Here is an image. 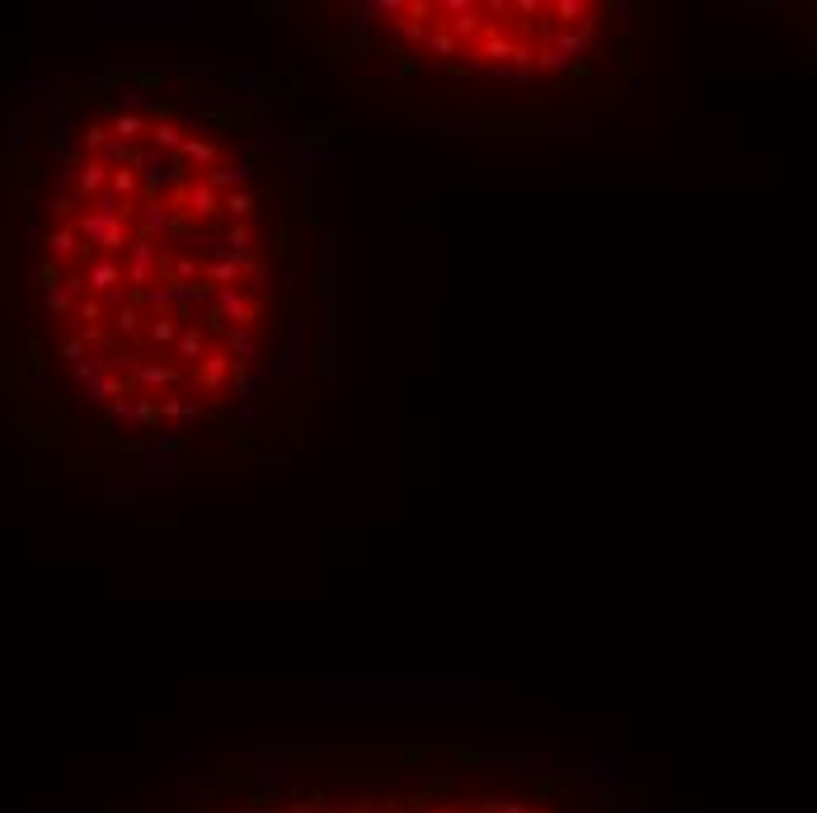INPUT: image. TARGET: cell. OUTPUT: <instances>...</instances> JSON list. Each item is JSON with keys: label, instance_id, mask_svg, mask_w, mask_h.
I'll use <instances>...</instances> for the list:
<instances>
[{"label": "cell", "instance_id": "60d3db41", "mask_svg": "<svg viewBox=\"0 0 817 813\" xmlns=\"http://www.w3.org/2000/svg\"><path fill=\"white\" fill-rule=\"evenodd\" d=\"M386 71H390L395 80H404V76L413 71V61H409V52H404V47H395V43L386 47Z\"/></svg>", "mask_w": 817, "mask_h": 813}, {"label": "cell", "instance_id": "52a82bcc", "mask_svg": "<svg viewBox=\"0 0 817 813\" xmlns=\"http://www.w3.org/2000/svg\"><path fill=\"white\" fill-rule=\"evenodd\" d=\"M179 197H183V212L197 217V221L216 217V207H221V193L207 184V174H188V179H183V189H179Z\"/></svg>", "mask_w": 817, "mask_h": 813}, {"label": "cell", "instance_id": "83f0119b", "mask_svg": "<svg viewBox=\"0 0 817 813\" xmlns=\"http://www.w3.org/2000/svg\"><path fill=\"white\" fill-rule=\"evenodd\" d=\"M423 52H432V57H456V52H461V43H456V33L446 28L442 20H432V28H428V43H423Z\"/></svg>", "mask_w": 817, "mask_h": 813}, {"label": "cell", "instance_id": "7c38bea8", "mask_svg": "<svg viewBox=\"0 0 817 813\" xmlns=\"http://www.w3.org/2000/svg\"><path fill=\"white\" fill-rule=\"evenodd\" d=\"M170 296H174V320H179V329H183V325H193V310H197V306L207 310L212 287H207V282H170Z\"/></svg>", "mask_w": 817, "mask_h": 813}, {"label": "cell", "instance_id": "6da1fadb", "mask_svg": "<svg viewBox=\"0 0 817 813\" xmlns=\"http://www.w3.org/2000/svg\"><path fill=\"white\" fill-rule=\"evenodd\" d=\"M132 174H137V184H141L146 193H151V197H160V193H179V189H183V179H188V170H183L179 160L151 151V146H132Z\"/></svg>", "mask_w": 817, "mask_h": 813}, {"label": "cell", "instance_id": "836d02e7", "mask_svg": "<svg viewBox=\"0 0 817 813\" xmlns=\"http://www.w3.org/2000/svg\"><path fill=\"white\" fill-rule=\"evenodd\" d=\"M108 193H118L123 203H137L141 184H137V174H132V165H127V170H108Z\"/></svg>", "mask_w": 817, "mask_h": 813}, {"label": "cell", "instance_id": "30bf717a", "mask_svg": "<svg viewBox=\"0 0 817 813\" xmlns=\"http://www.w3.org/2000/svg\"><path fill=\"white\" fill-rule=\"evenodd\" d=\"M132 386H137V395H151V400H160V390H174L179 386V367H174V362H141L137 376H132Z\"/></svg>", "mask_w": 817, "mask_h": 813}, {"label": "cell", "instance_id": "9a60e30c", "mask_svg": "<svg viewBox=\"0 0 817 813\" xmlns=\"http://www.w3.org/2000/svg\"><path fill=\"white\" fill-rule=\"evenodd\" d=\"M259 174V160L249 156V160H240V165H226V170H207V184L216 189V193H244V184Z\"/></svg>", "mask_w": 817, "mask_h": 813}, {"label": "cell", "instance_id": "8fae6325", "mask_svg": "<svg viewBox=\"0 0 817 813\" xmlns=\"http://www.w3.org/2000/svg\"><path fill=\"white\" fill-rule=\"evenodd\" d=\"M164 109V99L156 85H113L108 90V109L113 113H141V109Z\"/></svg>", "mask_w": 817, "mask_h": 813}, {"label": "cell", "instance_id": "d6a6232c", "mask_svg": "<svg viewBox=\"0 0 817 813\" xmlns=\"http://www.w3.org/2000/svg\"><path fill=\"white\" fill-rule=\"evenodd\" d=\"M141 325H146V315L137 310V306H113V329H118L123 339H132V334H141Z\"/></svg>", "mask_w": 817, "mask_h": 813}, {"label": "cell", "instance_id": "ba28073f", "mask_svg": "<svg viewBox=\"0 0 817 813\" xmlns=\"http://www.w3.org/2000/svg\"><path fill=\"white\" fill-rule=\"evenodd\" d=\"M226 334V348L221 353L236 362V372H249L259 362V334H254V325H230V329H221Z\"/></svg>", "mask_w": 817, "mask_h": 813}, {"label": "cell", "instance_id": "7dc6e473", "mask_svg": "<svg viewBox=\"0 0 817 813\" xmlns=\"http://www.w3.org/2000/svg\"><path fill=\"white\" fill-rule=\"evenodd\" d=\"M80 447H85V452H99V447H104V438H99V428H80Z\"/></svg>", "mask_w": 817, "mask_h": 813}, {"label": "cell", "instance_id": "8992f818", "mask_svg": "<svg viewBox=\"0 0 817 813\" xmlns=\"http://www.w3.org/2000/svg\"><path fill=\"white\" fill-rule=\"evenodd\" d=\"M137 456L146 461L151 471H164V475H174V466H179V456H183V442L179 438H170V433H146L141 442H137Z\"/></svg>", "mask_w": 817, "mask_h": 813}, {"label": "cell", "instance_id": "cb8c5ba5", "mask_svg": "<svg viewBox=\"0 0 817 813\" xmlns=\"http://www.w3.org/2000/svg\"><path fill=\"white\" fill-rule=\"evenodd\" d=\"M132 386L123 376H113V372H104V376H94L90 386H85V400H94V405H108V400H118V395H127Z\"/></svg>", "mask_w": 817, "mask_h": 813}, {"label": "cell", "instance_id": "ac0fdd59", "mask_svg": "<svg viewBox=\"0 0 817 813\" xmlns=\"http://www.w3.org/2000/svg\"><path fill=\"white\" fill-rule=\"evenodd\" d=\"M230 372H236V362H230L226 353H207V358H203V362H197V367H193L197 386H203V390H212V395H216V390H221L226 381H230Z\"/></svg>", "mask_w": 817, "mask_h": 813}, {"label": "cell", "instance_id": "ab89813d", "mask_svg": "<svg viewBox=\"0 0 817 813\" xmlns=\"http://www.w3.org/2000/svg\"><path fill=\"white\" fill-rule=\"evenodd\" d=\"M57 353H61L66 362H71V367H80V362H85V358H90V343H85V339H80V334H66V339L57 343Z\"/></svg>", "mask_w": 817, "mask_h": 813}, {"label": "cell", "instance_id": "b9f144b4", "mask_svg": "<svg viewBox=\"0 0 817 813\" xmlns=\"http://www.w3.org/2000/svg\"><path fill=\"white\" fill-rule=\"evenodd\" d=\"M47 245H52V254H80V240H76V230H71V226L52 230V236H47Z\"/></svg>", "mask_w": 817, "mask_h": 813}, {"label": "cell", "instance_id": "d590c367", "mask_svg": "<svg viewBox=\"0 0 817 813\" xmlns=\"http://www.w3.org/2000/svg\"><path fill=\"white\" fill-rule=\"evenodd\" d=\"M296 781V776H287L282 767H259V776H254V785L263 790V794H277V790H287Z\"/></svg>", "mask_w": 817, "mask_h": 813}, {"label": "cell", "instance_id": "e575fe53", "mask_svg": "<svg viewBox=\"0 0 817 813\" xmlns=\"http://www.w3.org/2000/svg\"><path fill=\"white\" fill-rule=\"evenodd\" d=\"M221 250H226L230 259H249V254H254V236H249L244 226H230L226 240H221Z\"/></svg>", "mask_w": 817, "mask_h": 813}, {"label": "cell", "instance_id": "d6986e66", "mask_svg": "<svg viewBox=\"0 0 817 813\" xmlns=\"http://www.w3.org/2000/svg\"><path fill=\"white\" fill-rule=\"evenodd\" d=\"M216 156H221V146H216L212 137H188V141H183V151H179V165L193 174V170H212Z\"/></svg>", "mask_w": 817, "mask_h": 813}, {"label": "cell", "instance_id": "816d5d0a", "mask_svg": "<svg viewBox=\"0 0 817 813\" xmlns=\"http://www.w3.org/2000/svg\"><path fill=\"white\" fill-rule=\"evenodd\" d=\"M437 813H456V809H437Z\"/></svg>", "mask_w": 817, "mask_h": 813}, {"label": "cell", "instance_id": "4dcf8cb0", "mask_svg": "<svg viewBox=\"0 0 817 813\" xmlns=\"http://www.w3.org/2000/svg\"><path fill=\"white\" fill-rule=\"evenodd\" d=\"M94 160L104 165V170H127V165H132V146H123V141H113V137H108V141L94 151Z\"/></svg>", "mask_w": 817, "mask_h": 813}, {"label": "cell", "instance_id": "f5cc1de1", "mask_svg": "<svg viewBox=\"0 0 817 813\" xmlns=\"http://www.w3.org/2000/svg\"><path fill=\"white\" fill-rule=\"evenodd\" d=\"M531 813H545V809H531Z\"/></svg>", "mask_w": 817, "mask_h": 813}, {"label": "cell", "instance_id": "603a6c76", "mask_svg": "<svg viewBox=\"0 0 817 813\" xmlns=\"http://www.w3.org/2000/svg\"><path fill=\"white\" fill-rule=\"evenodd\" d=\"M156 414L170 423H193V419H203V405L183 400V395H170V400H156Z\"/></svg>", "mask_w": 817, "mask_h": 813}, {"label": "cell", "instance_id": "e0dca14e", "mask_svg": "<svg viewBox=\"0 0 817 813\" xmlns=\"http://www.w3.org/2000/svg\"><path fill=\"white\" fill-rule=\"evenodd\" d=\"M80 278H57V282H47L43 287V302H47V310L52 315H71L76 306H80Z\"/></svg>", "mask_w": 817, "mask_h": 813}, {"label": "cell", "instance_id": "277c9868", "mask_svg": "<svg viewBox=\"0 0 817 813\" xmlns=\"http://www.w3.org/2000/svg\"><path fill=\"white\" fill-rule=\"evenodd\" d=\"M179 230H183V217H179L170 203H160V197H146V203H137V236L141 240L170 245V240H179Z\"/></svg>", "mask_w": 817, "mask_h": 813}, {"label": "cell", "instance_id": "4fadbf2b", "mask_svg": "<svg viewBox=\"0 0 817 813\" xmlns=\"http://www.w3.org/2000/svg\"><path fill=\"white\" fill-rule=\"evenodd\" d=\"M146 146H151V151H160V156H170V160H179V151H183V141H188V132H183L174 118H151L146 123Z\"/></svg>", "mask_w": 817, "mask_h": 813}, {"label": "cell", "instance_id": "44dd1931", "mask_svg": "<svg viewBox=\"0 0 817 813\" xmlns=\"http://www.w3.org/2000/svg\"><path fill=\"white\" fill-rule=\"evenodd\" d=\"M470 57H479V61H493V66H508V57H512V43L503 38V33H493V24H485V38H479V47Z\"/></svg>", "mask_w": 817, "mask_h": 813}, {"label": "cell", "instance_id": "f6af8a7d", "mask_svg": "<svg viewBox=\"0 0 817 813\" xmlns=\"http://www.w3.org/2000/svg\"><path fill=\"white\" fill-rule=\"evenodd\" d=\"M296 372H301V353H287V358L277 362V372H273V376H277V381H287V376H296Z\"/></svg>", "mask_w": 817, "mask_h": 813}, {"label": "cell", "instance_id": "4316f807", "mask_svg": "<svg viewBox=\"0 0 817 813\" xmlns=\"http://www.w3.org/2000/svg\"><path fill=\"white\" fill-rule=\"evenodd\" d=\"M376 20H380V5L376 0H353V5H348V33H372L376 28Z\"/></svg>", "mask_w": 817, "mask_h": 813}, {"label": "cell", "instance_id": "f1b7e54d", "mask_svg": "<svg viewBox=\"0 0 817 813\" xmlns=\"http://www.w3.org/2000/svg\"><path fill=\"white\" fill-rule=\"evenodd\" d=\"M164 269H170V282H203V259L188 254V250L164 259Z\"/></svg>", "mask_w": 817, "mask_h": 813}, {"label": "cell", "instance_id": "f35d334b", "mask_svg": "<svg viewBox=\"0 0 817 813\" xmlns=\"http://www.w3.org/2000/svg\"><path fill=\"white\" fill-rule=\"evenodd\" d=\"M268 419V409L263 405H240L236 414H230V428H236V433H244V428H254V423H263Z\"/></svg>", "mask_w": 817, "mask_h": 813}, {"label": "cell", "instance_id": "1f68e13d", "mask_svg": "<svg viewBox=\"0 0 817 813\" xmlns=\"http://www.w3.org/2000/svg\"><path fill=\"white\" fill-rule=\"evenodd\" d=\"M549 14H555L564 28H573V24H582V20L592 14V5H588V0H555V5H549Z\"/></svg>", "mask_w": 817, "mask_h": 813}, {"label": "cell", "instance_id": "9c48e42d", "mask_svg": "<svg viewBox=\"0 0 817 813\" xmlns=\"http://www.w3.org/2000/svg\"><path fill=\"white\" fill-rule=\"evenodd\" d=\"M118 282H123V259H104V254H99V259L85 263V278H80V287L94 292L99 302H104L108 292H118Z\"/></svg>", "mask_w": 817, "mask_h": 813}, {"label": "cell", "instance_id": "2e32d148", "mask_svg": "<svg viewBox=\"0 0 817 813\" xmlns=\"http://www.w3.org/2000/svg\"><path fill=\"white\" fill-rule=\"evenodd\" d=\"M207 353H212V348H207V334H203L197 325H183L179 339L170 343V358H174V362H188V367H197V362H203Z\"/></svg>", "mask_w": 817, "mask_h": 813}, {"label": "cell", "instance_id": "bcb514c9", "mask_svg": "<svg viewBox=\"0 0 817 813\" xmlns=\"http://www.w3.org/2000/svg\"><path fill=\"white\" fill-rule=\"evenodd\" d=\"M76 310H80V320H99V315H104V302H99V296H85Z\"/></svg>", "mask_w": 817, "mask_h": 813}, {"label": "cell", "instance_id": "d4e9b609", "mask_svg": "<svg viewBox=\"0 0 817 813\" xmlns=\"http://www.w3.org/2000/svg\"><path fill=\"white\" fill-rule=\"evenodd\" d=\"M221 207H226L230 226H244V230L254 226V217H259V212H254L259 203H254V197H249V193H226V197H221Z\"/></svg>", "mask_w": 817, "mask_h": 813}, {"label": "cell", "instance_id": "7a4b0ae2", "mask_svg": "<svg viewBox=\"0 0 817 813\" xmlns=\"http://www.w3.org/2000/svg\"><path fill=\"white\" fill-rule=\"evenodd\" d=\"M71 230H76V240H90L104 259L127 254V245H132V226L118 217H99V212H80L71 221Z\"/></svg>", "mask_w": 817, "mask_h": 813}, {"label": "cell", "instance_id": "7402d4cb", "mask_svg": "<svg viewBox=\"0 0 817 813\" xmlns=\"http://www.w3.org/2000/svg\"><path fill=\"white\" fill-rule=\"evenodd\" d=\"M146 113H113V123H108V137L113 141H123V146H132L137 137H146Z\"/></svg>", "mask_w": 817, "mask_h": 813}, {"label": "cell", "instance_id": "5b68a950", "mask_svg": "<svg viewBox=\"0 0 817 813\" xmlns=\"http://www.w3.org/2000/svg\"><path fill=\"white\" fill-rule=\"evenodd\" d=\"M164 245H156V240H141V236H132V245H127V263H123V278L132 282V287H146V282H156V269H164Z\"/></svg>", "mask_w": 817, "mask_h": 813}, {"label": "cell", "instance_id": "ffe728a7", "mask_svg": "<svg viewBox=\"0 0 817 813\" xmlns=\"http://www.w3.org/2000/svg\"><path fill=\"white\" fill-rule=\"evenodd\" d=\"M71 189L80 193V203L90 207V197H99V193L108 189V170H104V165H99V160H85V165H80V170H76V184H71Z\"/></svg>", "mask_w": 817, "mask_h": 813}, {"label": "cell", "instance_id": "ee69618b", "mask_svg": "<svg viewBox=\"0 0 817 813\" xmlns=\"http://www.w3.org/2000/svg\"><path fill=\"white\" fill-rule=\"evenodd\" d=\"M47 395H52V381H43L38 372H33V376H28V400H38V405H43Z\"/></svg>", "mask_w": 817, "mask_h": 813}, {"label": "cell", "instance_id": "8d00e7d4", "mask_svg": "<svg viewBox=\"0 0 817 813\" xmlns=\"http://www.w3.org/2000/svg\"><path fill=\"white\" fill-rule=\"evenodd\" d=\"M428 28H432V24L404 20V14H399V20H395V33H399V38H404V43H413V47H419V57H423V43H428Z\"/></svg>", "mask_w": 817, "mask_h": 813}, {"label": "cell", "instance_id": "681fc988", "mask_svg": "<svg viewBox=\"0 0 817 813\" xmlns=\"http://www.w3.org/2000/svg\"><path fill=\"white\" fill-rule=\"evenodd\" d=\"M508 10H517V14H541L536 0H517V5H508Z\"/></svg>", "mask_w": 817, "mask_h": 813}, {"label": "cell", "instance_id": "7bdbcfd3", "mask_svg": "<svg viewBox=\"0 0 817 813\" xmlns=\"http://www.w3.org/2000/svg\"><path fill=\"white\" fill-rule=\"evenodd\" d=\"M244 278H249V287H268L273 269H268L263 259H254V254H249V259H244Z\"/></svg>", "mask_w": 817, "mask_h": 813}, {"label": "cell", "instance_id": "484cf974", "mask_svg": "<svg viewBox=\"0 0 817 813\" xmlns=\"http://www.w3.org/2000/svg\"><path fill=\"white\" fill-rule=\"evenodd\" d=\"M141 334H146V339H151L156 348H170V343L179 339V320H174V315H146Z\"/></svg>", "mask_w": 817, "mask_h": 813}, {"label": "cell", "instance_id": "c3c4849f", "mask_svg": "<svg viewBox=\"0 0 817 813\" xmlns=\"http://www.w3.org/2000/svg\"><path fill=\"white\" fill-rule=\"evenodd\" d=\"M259 466H263V471H277V475H282V471H287V456H273V452H263V456H259Z\"/></svg>", "mask_w": 817, "mask_h": 813}, {"label": "cell", "instance_id": "5bb4252c", "mask_svg": "<svg viewBox=\"0 0 817 813\" xmlns=\"http://www.w3.org/2000/svg\"><path fill=\"white\" fill-rule=\"evenodd\" d=\"M127 306H146L151 315H174V296H170V278H160V282H146V287H132L127 292Z\"/></svg>", "mask_w": 817, "mask_h": 813}, {"label": "cell", "instance_id": "f907efd6", "mask_svg": "<svg viewBox=\"0 0 817 813\" xmlns=\"http://www.w3.org/2000/svg\"><path fill=\"white\" fill-rule=\"evenodd\" d=\"M287 813H310V809H306V804H292V809H287Z\"/></svg>", "mask_w": 817, "mask_h": 813}, {"label": "cell", "instance_id": "74e56055", "mask_svg": "<svg viewBox=\"0 0 817 813\" xmlns=\"http://www.w3.org/2000/svg\"><path fill=\"white\" fill-rule=\"evenodd\" d=\"M479 813H531V804H522L517 794H489V800L479 804Z\"/></svg>", "mask_w": 817, "mask_h": 813}, {"label": "cell", "instance_id": "f546056e", "mask_svg": "<svg viewBox=\"0 0 817 813\" xmlns=\"http://www.w3.org/2000/svg\"><path fill=\"white\" fill-rule=\"evenodd\" d=\"M230 395H236V405H263L254 372H230Z\"/></svg>", "mask_w": 817, "mask_h": 813}, {"label": "cell", "instance_id": "3957f363", "mask_svg": "<svg viewBox=\"0 0 817 813\" xmlns=\"http://www.w3.org/2000/svg\"><path fill=\"white\" fill-rule=\"evenodd\" d=\"M259 302L244 296L240 287H212L207 296V325L212 329H230V325H254Z\"/></svg>", "mask_w": 817, "mask_h": 813}]
</instances>
